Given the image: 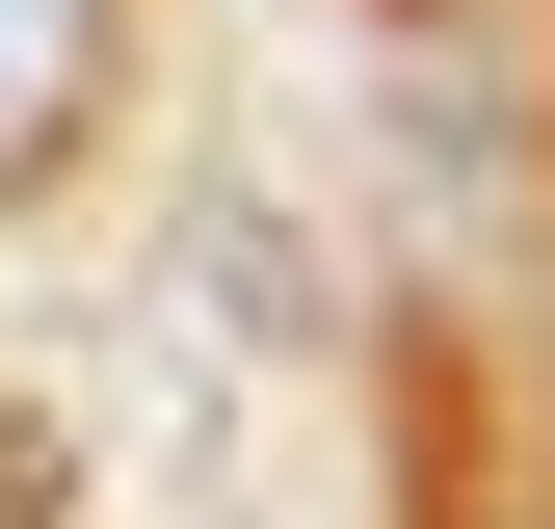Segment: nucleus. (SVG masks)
Segmentation results:
<instances>
[{
  "mask_svg": "<svg viewBox=\"0 0 555 529\" xmlns=\"http://www.w3.org/2000/svg\"><path fill=\"white\" fill-rule=\"evenodd\" d=\"M106 53H132V0H0V185H53L106 132Z\"/></svg>",
  "mask_w": 555,
  "mask_h": 529,
  "instance_id": "1",
  "label": "nucleus"
}]
</instances>
